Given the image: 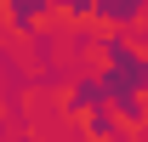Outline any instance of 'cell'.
I'll return each instance as SVG.
<instances>
[{
  "label": "cell",
  "mask_w": 148,
  "mask_h": 142,
  "mask_svg": "<svg viewBox=\"0 0 148 142\" xmlns=\"http://www.w3.org/2000/svg\"><path fill=\"white\" fill-rule=\"evenodd\" d=\"M46 6H51V0H6V12H12V23H17V29H29Z\"/></svg>",
  "instance_id": "cell-1"
}]
</instances>
